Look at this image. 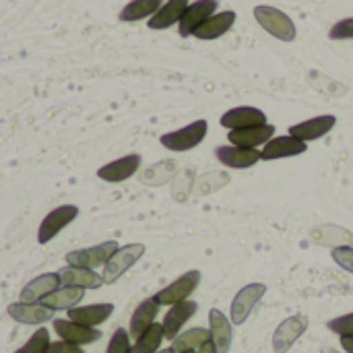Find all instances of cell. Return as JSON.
Masks as SVG:
<instances>
[{
  "instance_id": "1",
  "label": "cell",
  "mask_w": 353,
  "mask_h": 353,
  "mask_svg": "<svg viewBox=\"0 0 353 353\" xmlns=\"http://www.w3.org/2000/svg\"><path fill=\"white\" fill-rule=\"evenodd\" d=\"M254 19L273 37H277L281 41H294L296 39L298 31H296L294 21L283 10H279L275 6H267V4L254 6Z\"/></svg>"
},
{
  "instance_id": "2",
  "label": "cell",
  "mask_w": 353,
  "mask_h": 353,
  "mask_svg": "<svg viewBox=\"0 0 353 353\" xmlns=\"http://www.w3.org/2000/svg\"><path fill=\"white\" fill-rule=\"evenodd\" d=\"M207 130H209L207 120H196V122H192V124H188V126H184L180 130L161 134L159 143L170 151H178V153L190 151V149H194L196 145L203 143V139L207 137Z\"/></svg>"
},
{
  "instance_id": "3",
  "label": "cell",
  "mask_w": 353,
  "mask_h": 353,
  "mask_svg": "<svg viewBox=\"0 0 353 353\" xmlns=\"http://www.w3.org/2000/svg\"><path fill=\"white\" fill-rule=\"evenodd\" d=\"M199 283H201V271H188V273L180 275L176 281H172L168 288H163L161 292H157L153 296V300L159 306H174V304L186 302L194 294V290L199 288Z\"/></svg>"
},
{
  "instance_id": "4",
  "label": "cell",
  "mask_w": 353,
  "mask_h": 353,
  "mask_svg": "<svg viewBox=\"0 0 353 353\" xmlns=\"http://www.w3.org/2000/svg\"><path fill=\"white\" fill-rule=\"evenodd\" d=\"M267 294V285L265 283H250L246 288H242L236 298L232 300V308H230V321L232 325L240 327L248 321L250 312L254 310V306L265 298Z\"/></svg>"
},
{
  "instance_id": "5",
  "label": "cell",
  "mask_w": 353,
  "mask_h": 353,
  "mask_svg": "<svg viewBox=\"0 0 353 353\" xmlns=\"http://www.w3.org/2000/svg\"><path fill=\"white\" fill-rule=\"evenodd\" d=\"M145 254V246L143 244H128L118 248L112 259L103 265V283H116L141 256Z\"/></svg>"
},
{
  "instance_id": "6",
  "label": "cell",
  "mask_w": 353,
  "mask_h": 353,
  "mask_svg": "<svg viewBox=\"0 0 353 353\" xmlns=\"http://www.w3.org/2000/svg\"><path fill=\"white\" fill-rule=\"evenodd\" d=\"M120 246L110 240V242H101L97 246H91V248H81V250H72L66 254V263L70 267H81V269H95V267H101L105 265L112 254L118 250Z\"/></svg>"
},
{
  "instance_id": "7",
  "label": "cell",
  "mask_w": 353,
  "mask_h": 353,
  "mask_svg": "<svg viewBox=\"0 0 353 353\" xmlns=\"http://www.w3.org/2000/svg\"><path fill=\"white\" fill-rule=\"evenodd\" d=\"M77 215H79V207L77 205H62V207L50 211L43 217V221H41V225L37 230V242L39 244H48L50 240H54L68 223H72L77 219Z\"/></svg>"
},
{
  "instance_id": "8",
  "label": "cell",
  "mask_w": 353,
  "mask_h": 353,
  "mask_svg": "<svg viewBox=\"0 0 353 353\" xmlns=\"http://www.w3.org/2000/svg\"><path fill=\"white\" fill-rule=\"evenodd\" d=\"M306 329H308V316L306 314H294V316L285 319L273 333V352H290L296 345V341L306 333Z\"/></svg>"
},
{
  "instance_id": "9",
  "label": "cell",
  "mask_w": 353,
  "mask_h": 353,
  "mask_svg": "<svg viewBox=\"0 0 353 353\" xmlns=\"http://www.w3.org/2000/svg\"><path fill=\"white\" fill-rule=\"evenodd\" d=\"M217 6H219L217 0H196V2H192V4H188V8L184 10L182 19H180V23H178L180 35H182V37L192 35L209 17L215 14Z\"/></svg>"
},
{
  "instance_id": "10",
  "label": "cell",
  "mask_w": 353,
  "mask_h": 353,
  "mask_svg": "<svg viewBox=\"0 0 353 353\" xmlns=\"http://www.w3.org/2000/svg\"><path fill=\"white\" fill-rule=\"evenodd\" d=\"M265 149L261 151V159L265 161H275V159H283V157H294V155H302L308 151V143L285 134V137H273L267 145H263Z\"/></svg>"
},
{
  "instance_id": "11",
  "label": "cell",
  "mask_w": 353,
  "mask_h": 353,
  "mask_svg": "<svg viewBox=\"0 0 353 353\" xmlns=\"http://www.w3.org/2000/svg\"><path fill=\"white\" fill-rule=\"evenodd\" d=\"M215 157L221 161V165H228L232 170H248L261 161V151L236 145H221L215 149Z\"/></svg>"
},
{
  "instance_id": "12",
  "label": "cell",
  "mask_w": 353,
  "mask_h": 353,
  "mask_svg": "<svg viewBox=\"0 0 353 353\" xmlns=\"http://www.w3.org/2000/svg\"><path fill=\"white\" fill-rule=\"evenodd\" d=\"M196 310H199V304L192 302V300H186V302H180V304L170 306V310H168V314L163 316V323H161L163 337L170 339V341H174L180 335L182 327L196 314Z\"/></svg>"
},
{
  "instance_id": "13",
  "label": "cell",
  "mask_w": 353,
  "mask_h": 353,
  "mask_svg": "<svg viewBox=\"0 0 353 353\" xmlns=\"http://www.w3.org/2000/svg\"><path fill=\"white\" fill-rule=\"evenodd\" d=\"M54 331L58 333L60 341H66V343H72V345H89V343H95L101 333L97 329H91V327H83L79 323H72V321H62V319H56L54 321Z\"/></svg>"
},
{
  "instance_id": "14",
  "label": "cell",
  "mask_w": 353,
  "mask_h": 353,
  "mask_svg": "<svg viewBox=\"0 0 353 353\" xmlns=\"http://www.w3.org/2000/svg\"><path fill=\"white\" fill-rule=\"evenodd\" d=\"M219 122H221L223 128H230V130H240V128L269 124L265 112L259 110V108H250V105H242V108H234V110L225 112Z\"/></svg>"
},
{
  "instance_id": "15",
  "label": "cell",
  "mask_w": 353,
  "mask_h": 353,
  "mask_svg": "<svg viewBox=\"0 0 353 353\" xmlns=\"http://www.w3.org/2000/svg\"><path fill=\"white\" fill-rule=\"evenodd\" d=\"M335 124H337V118L331 114H325V116H316V118H310V120L290 126V134L304 143H310V141H316V139L329 134Z\"/></svg>"
},
{
  "instance_id": "16",
  "label": "cell",
  "mask_w": 353,
  "mask_h": 353,
  "mask_svg": "<svg viewBox=\"0 0 353 353\" xmlns=\"http://www.w3.org/2000/svg\"><path fill=\"white\" fill-rule=\"evenodd\" d=\"M141 168V155L139 153H130V155H124L120 159H114L110 163H105L103 168L97 170V176L105 182H124L128 180L130 176H134Z\"/></svg>"
},
{
  "instance_id": "17",
  "label": "cell",
  "mask_w": 353,
  "mask_h": 353,
  "mask_svg": "<svg viewBox=\"0 0 353 353\" xmlns=\"http://www.w3.org/2000/svg\"><path fill=\"white\" fill-rule=\"evenodd\" d=\"M275 134L273 124H263V126H250V128H240V130H230L228 141L236 147L244 149H256L261 145H267Z\"/></svg>"
},
{
  "instance_id": "18",
  "label": "cell",
  "mask_w": 353,
  "mask_h": 353,
  "mask_svg": "<svg viewBox=\"0 0 353 353\" xmlns=\"http://www.w3.org/2000/svg\"><path fill=\"white\" fill-rule=\"evenodd\" d=\"M209 333H211V343L215 347V353L230 352L232 339H234L232 321L217 308L209 312Z\"/></svg>"
},
{
  "instance_id": "19",
  "label": "cell",
  "mask_w": 353,
  "mask_h": 353,
  "mask_svg": "<svg viewBox=\"0 0 353 353\" xmlns=\"http://www.w3.org/2000/svg\"><path fill=\"white\" fill-rule=\"evenodd\" d=\"M8 316L21 325H43L52 321L54 310L46 308L43 304H27V302H14L8 306Z\"/></svg>"
},
{
  "instance_id": "20",
  "label": "cell",
  "mask_w": 353,
  "mask_h": 353,
  "mask_svg": "<svg viewBox=\"0 0 353 353\" xmlns=\"http://www.w3.org/2000/svg\"><path fill=\"white\" fill-rule=\"evenodd\" d=\"M310 240L321 244V246H327L331 250L341 248V246H353L352 232L341 228V225H333V223H325V225L314 228L310 232Z\"/></svg>"
},
{
  "instance_id": "21",
  "label": "cell",
  "mask_w": 353,
  "mask_h": 353,
  "mask_svg": "<svg viewBox=\"0 0 353 353\" xmlns=\"http://www.w3.org/2000/svg\"><path fill=\"white\" fill-rule=\"evenodd\" d=\"M60 285H62V281H60L58 273L39 275V277H35L33 281H29V283L21 290V302L37 304V302H41L46 296H50L52 292H56Z\"/></svg>"
},
{
  "instance_id": "22",
  "label": "cell",
  "mask_w": 353,
  "mask_h": 353,
  "mask_svg": "<svg viewBox=\"0 0 353 353\" xmlns=\"http://www.w3.org/2000/svg\"><path fill=\"white\" fill-rule=\"evenodd\" d=\"M112 312H114L112 304H91V306H81V308H70L68 321L95 329L97 325L105 323L112 316Z\"/></svg>"
},
{
  "instance_id": "23",
  "label": "cell",
  "mask_w": 353,
  "mask_h": 353,
  "mask_svg": "<svg viewBox=\"0 0 353 353\" xmlns=\"http://www.w3.org/2000/svg\"><path fill=\"white\" fill-rule=\"evenodd\" d=\"M234 23H236V12L234 10H221V12H215L213 17H209L192 35L196 39H217L223 33H228Z\"/></svg>"
},
{
  "instance_id": "24",
  "label": "cell",
  "mask_w": 353,
  "mask_h": 353,
  "mask_svg": "<svg viewBox=\"0 0 353 353\" xmlns=\"http://www.w3.org/2000/svg\"><path fill=\"white\" fill-rule=\"evenodd\" d=\"M157 312H159V304L153 300V298H147V300H143L139 306H137V310L132 312V316H130V329H128V335L137 341L153 323H155V316H157Z\"/></svg>"
},
{
  "instance_id": "25",
  "label": "cell",
  "mask_w": 353,
  "mask_h": 353,
  "mask_svg": "<svg viewBox=\"0 0 353 353\" xmlns=\"http://www.w3.org/2000/svg\"><path fill=\"white\" fill-rule=\"evenodd\" d=\"M58 277L62 281V285H70V288H83V290H97L103 285V279L93 273L91 269H81V267H64L58 271Z\"/></svg>"
},
{
  "instance_id": "26",
  "label": "cell",
  "mask_w": 353,
  "mask_h": 353,
  "mask_svg": "<svg viewBox=\"0 0 353 353\" xmlns=\"http://www.w3.org/2000/svg\"><path fill=\"white\" fill-rule=\"evenodd\" d=\"M188 0H168L161 4V8L149 19V27L151 29H168L172 27L174 23H180L184 10L188 8Z\"/></svg>"
},
{
  "instance_id": "27",
  "label": "cell",
  "mask_w": 353,
  "mask_h": 353,
  "mask_svg": "<svg viewBox=\"0 0 353 353\" xmlns=\"http://www.w3.org/2000/svg\"><path fill=\"white\" fill-rule=\"evenodd\" d=\"M83 296H85L83 288L62 285L56 292H52L50 296H46L39 304H43L46 308H52V310H70L83 300Z\"/></svg>"
},
{
  "instance_id": "28",
  "label": "cell",
  "mask_w": 353,
  "mask_h": 353,
  "mask_svg": "<svg viewBox=\"0 0 353 353\" xmlns=\"http://www.w3.org/2000/svg\"><path fill=\"white\" fill-rule=\"evenodd\" d=\"M178 174V161L174 159H163L159 163L149 165L145 172L139 174V182L147 184V186H161L170 180H174Z\"/></svg>"
},
{
  "instance_id": "29",
  "label": "cell",
  "mask_w": 353,
  "mask_h": 353,
  "mask_svg": "<svg viewBox=\"0 0 353 353\" xmlns=\"http://www.w3.org/2000/svg\"><path fill=\"white\" fill-rule=\"evenodd\" d=\"M211 341V333L209 329H203V327H194V329H188L184 333H180L174 341H172V350L176 353L184 352H196L201 350L205 343Z\"/></svg>"
},
{
  "instance_id": "30",
  "label": "cell",
  "mask_w": 353,
  "mask_h": 353,
  "mask_svg": "<svg viewBox=\"0 0 353 353\" xmlns=\"http://www.w3.org/2000/svg\"><path fill=\"white\" fill-rule=\"evenodd\" d=\"M163 0H130L122 12H120V21L124 23H134V21H141V19H151L159 8H161Z\"/></svg>"
},
{
  "instance_id": "31",
  "label": "cell",
  "mask_w": 353,
  "mask_h": 353,
  "mask_svg": "<svg viewBox=\"0 0 353 353\" xmlns=\"http://www.w3.org/2000/svg\"><path fill=\"white\" fill-rule=\"evenodd\" d=\"M163 339H165V337H163V327L157 325V323H153V325L134 341L130 353H157Z\"/></svg>"
},
{
  "instance_id": "32",
  "label": "cell",
  "mask_w": 353,
  "mask_h": 353,
  "mask_svg": "<svg viewBox=\"0 0 353 353\" xmlns=\"http://www.w3.org/2000/svg\"><path fill=\"white\" fill-rule=\"evenodd\" d=\"M228 182H230V174L228 172H207L199 180H194V194L203 196V194L217 192L223 186H228Z\"/></svg>"
},
{
  "instance_id": "33",
  "label": "cell",
  "mask_w": 353,
  "mask_h": 353,
  "mask_svg": "<svg viewBox=\"0 0 353 353\" xmlns=\"http://www.w3.org/2000/svg\"><path fill=\"white\" fill-rule=\"evenodd\" d=\"M192 184H194V170L192 168H186L172 182V194H174V199L178 203H184L190 196V192H192Z\"/></svg>"
},
{
  "instance_id": "34",
  "label": "cell",
  "mask_w": 353,
  "mask_h": 353,
  "mask_svg": "<svg viewBox=\"0 0 353 353\" xmlns=\"http://www.w3.org/2000/svg\"><path fill=\"white\" fill-rule=\"evenodd\" d=\"M50 350V333L48 329H37L31 339L14 353H48Z\"/></svg>"
},
{
  "instance_id": "35",
  "label": "cell",
  "mask_w": 353,
  "mask_h": 353,
  "mask_svg": "<svg viewBox=\"0 0 353 353\" xmlns=\"http://www.w3.org/2000/svg\"><path fill=\"white\" fill-rule=\"evenodd\" d=\"M310 81H312L321 91H327L329 95H343V93L347 91L345 85H341V83H337V81H333V79H329V77H325V74H319L316 70L310 72Z\"/></svg>"
},
{
  "instance_id": "36",
  "label": "cell",
  "mask_w": 353,
  "mask_h": 353,
  "mask_svg": "<svg viewBox=\"0 0 353 353\" xmlns=\"http://www.w3.org/2000/svg\"><path fill=\"white\" fill-rule=\"evenodd\" d=\"M132 345H130V335L128 331L124 329H116L110 343H108V350L105 353H130Z\"/></svg>"
},
{
  "instance_id": "37",
  "label": "cell",
  "mask_w": 353,
  "mask_h": 353,
  "mask_svg": "<svg viewBox=\"0 0 353 353\" xmlns=\"http://www.w3.org/2000/svg\"><path fill=\"white\" fill-rule=\"evenodd\" d=\"M327 329L333 331L339 337H353V312L352 314H343V316H337V319L329 321L327 323Z\"/></svg>"
},
{
  "instance_id": "38",
  "label": "cell",
  "mask_w": 353,
  "mask_h": 353,
  "mask_svg": "<svg viewBox=\"0 0 353 353\" xmlns=\"http://www.w3.org/2000/svg\"><path fill=\"white\" fill-rule=\"evenodd\" d=\"M331 256L341 269H345L347 273H353V246L335 248V250H331Z\"/></svg>"
},
{
  "instance_id": "39",
  "label": "cell",
  "mask_w": 353,
  "mask_h": 353,
  "mask_svg": "<svg viewBox=\"0 0 353 353\" xmlns=\"http://www.w3.org/2000/svg\"><path fill=\"white\" fill-rule=\"evenodd\" d=\"M329 37L331 39H353V17L335 23L329 31Z\"/></svg>"
},
{
  "instance_id": "40",
  "label": "cell",
  "mask_w": 353,
  "mask_h": 353,
  "mask_svg": "<svg viewBox=\"0 0 353 353\" xmlns=\"http://www.w3.org/2000/svg\"><path fill=\"white\" fill-rule=\"evenodd\" d=\"M48 353H85L79 345H72V343H66V341H56V343H50V350Z\"/></svg>"
},
{
  "instance_id": "41",
  "label": "cell",
  "mask_w": 353,
  "mask_h": 353,
  "mask_svg": "<svg viewBox=\"0 0 353 353\" xmlns=\"http://www.w3.org/2000/svg\"><path fill=\"white\" fill-rule=\"evenodd\" d=\"M341 347L345 353H353V337H341Z\"/></svg>"
},
{
  "instance_id": "42",
  "label": "cell",
  "mask_w": 353,
  "mask_h": 353,
  "mask_svg": "<svg viewBox=\"0 0 353 353\" xmlns=\"http://www.w3.org/2000/svg\"><path fill=\"white\" fill-rule=\"evenodd\" d=\"M194 353H215V347H213V343L209 341V343H205V345H203L201 350H196Z\"/></svg>"
},
{
  "instance_id": "43",
  "label": "cell",
  "mask_w": 353,
  "mask_h": 353,
  "mask_svg": "<svg viewBox=\"0 0 353 353\" xmlns=\"http://www.w3.org/2000/svg\"><path fill=\"white\" fill-rule=\"evenodd\" d=\"M323 353H339V352H337V350H333V347H325Z\"/></svg>"
},
{
  "instance_id": "44",
  "label": "cell",
  "mask_w": 353,
  "mask_h": 353,
  "mask_svg": "<svg viewBox=\"0 0 353 353\" xmlns=\"http://www.w3.org/2000/svg\"><path fill=\"white\" fill-rule=\"evenodd\" d=\"M157 353H176V352H174V350L170 347V350H161V352H157Z\"/></svg>"
},
{
  "instance_id": "45",
  "label": "cell",
  "mask_w": 353,
  "mask_h": 353,
  "mask_svg": "<svg viewBox=\"0 0 353 353\" xmlns=\"http://www.w3.org/2000/svg\"><path fill=\"white\" fill-rule=\"evenodd\" d=\"M184 353H194V352H184Z\"/></svg>"
}]
</instances>
